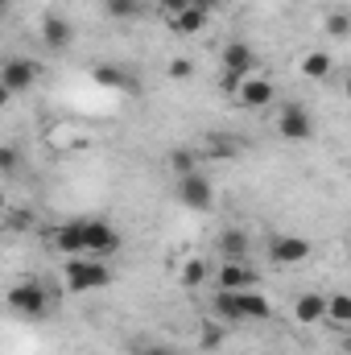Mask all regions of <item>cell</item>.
I'll return each instance as SVG.
<instances>
[{"mask_svg":"<svg viewBox=\"0 0 351 355\" xmlns=\"http://www.w3.org/2000/svg\"><path fill=\"white\" fill-rule=\"evenodd\" d=\"M219 67H223V91H236L240 87V79H248V75H257V50L248 46V42H228L223 50H219Z\"/></svg>","mask_w":351,"mask_h":355,"instance_id":"obj_3","label":"cell"},{"mask_svg":"<svg viewBox=\"0 0 351 355\" xmlns=\"http://www.w3.org/2000/svg\"><path fill=\"white\" fill-rule=\"evenodd\" d=\"M112 281H116L112 265L99 257H67L62 261V285L71 293H95V289H108Z\"/></svg>","mask_w":351,"mask_h":355,"instance_id":"obj_2","label":"cell"},{"mask_svg":"<svg viewBox=\"0 0 351 355\" xmlns=\"http://www.w3.org/2000/svg\"><path fill=\"white\" fill-rule=\"evenodd\" d=\"M137 355H178L170 343H145V347H137Z\"/></svg>","mask_w":351,"mask_h":355,"instance_id":"obj_29","label":"cell"},{"mask_svg":"<svg viewBox=\"0 0 351 355\" xmlns=\"http://www.w3.org/2000/svg\"><path fill=\"white\" fill-rule=\"evenodd\" d=\"M42 42L62 54V50L75 46V25H71L62 12H46V17H42Z\"/></svg>","mask_w":351,"mask_h":355,"instance_id":"obj_13","label":"cell"},{"mask_svg":"<svg viewBox=\"0 0 351 355\" xmlns=\"http://www.w3.org/2000/svg\"><path fill=\"white\" fill-rule=\"evenodd\" d=\"M207 277H211V265H207L203 257H186V261L178 265V281H182V289H198Z\"/></svg>","mask_w":351,"mask_h":355,"instance_id":"obj_19","label":"cell"},{"mask_svg":"<svg viewBox=\"0 0 351 355\" xmlns=\"http://www.w3.org/2000/svg\"><path fill=\"white\" fill-rule=\"evenodd\" d=\"M190 0H157V8H162V17H174V12H182Z\"/></svg>","mask_w":351,"mask_h":355,"instance_id":"obj_30","label":"cell"},{"mask_svg":"<svg viewBox=\"0 0 351 355\" xmlns=\"http://www.w3.org/2000/svg\"><path fill=\"white\" fill-rule=\"evenodd\" d=\"M8 103H12V91L4 87V83H0V112H4V107H8Z\"/></svg>","mask_w":351,"mask_h":355,"instance_id":"obj_31","label":"cell"},{"mask_svg":"<svg viewBox=\"0 0 351 355\" xmlns=\"http://www.w3.org/2000/svg\"><path fill=\"white\" fill-rule=\"evenodd\" d=\"M120 244H124V236H120L108 219H83V252H87V257L108 261V257L120 252Z\"/></svg>","mask_w":351,"mask_h":355,"instance_id":"obj_5","label":"cell"},{"mask_svg":"<svg viewBox=\"0 0 351 355\" xmlns=\"http://www.w3.org/2000/svg\"><path fill=\"white\" fill-rule=\"evenodd\" d=\"M170 170H174V178H182V174H198V153L194 149H174L170 153Z\"/></svg>","mask_w":351,"mask_h":355,"instance_id":"obj_22","label":"cell"},{"mask_svg":"<svg viewBox=\"0 0 351 355\" xmlns=\"http://www.w3.org/2000/svg\"><path fill=\"white\" fill-rule=\"evenodd\" d=\"M4 223H8L12 232H29V227H33V211H29V207H8V211H4Z\"/></svg>","mask_w":351,"mask_h":355,"instance_id":"obj_25","label":"cell"},{"mask_svg":"<svg viewBox=\"0 0 351 355\" xmlns=\"http://www.w3.org/2000/svg\"><path fill=\"white\" fill-rule=\"evenodd\" d=\"M91 79H95V87H103V91H124V95H137L141 91V83L132 79V71L128 67H116V62L91 67Z\"/></svg>","mask_w":351,"mask_h":355,"instance_id":"obj_12","label":"cell"},{"mask_svg":"<svg viewBox=\"0 0 351 355\" xmlns=\"http://www.w3.org/2000/svg\"><path fill=\"white\" fill-rule=\"evenodd\" d=\"M323 322H335V327H351V297H348V293H331V297H327Z\"/></svg>","mask_w":351,"mask_h":355,"instance_id":"obj_21","label":"cell"},{"mask_svg":"<svg viewBox=\"0 0 351 355\" xmlns=\"http://www.w3.org/2000/svg\"><path fill=\"white\" fill-rule=\"evenodd\" d=\"M174 194H178V202H182L186 211H211V202H215V186H211L207 174L174 178Z\"/></svg>","mask_w":351,"mask_h":355,"instance_id":"obj_6","label":"cell"},{"mask_svg":"<svg viewBox=\"0 0 351 355\" xmlns=\"http://www.w3.org/2000/svg\"><path fill=\"white\" fill-rule=\"evenodd\" d=\"M4 211H8V194L0 190V215H4Z\"/></svg>","mask_w":351,"mask_h":355,"instance_id":"obj_32","label":"cell"},{"mask_svg":"<svg viewBox=\"0 0 351 355\" xmlns=\"http://www.w3.org/2000/svg\"><path fill=\"white\" fill-rule=\"evenodd\" d=\"M166 75H170L174 83H186V79H194V62H190V58H170Z\"/></svg>","mask_w":351,"mask_h":355,"instance_id":"obj_27","label":"cell"},{"mask_svg":"<svg viewBox=\"0 0 351 355\" xmlns=\"http://www.w3.org/2000/svg\"><path fill=\"white\" fill-rule=\"evenodd\" d=\"M25 166V157H21V145H0V174H17Z\"/></svg>","mask_w":351,"mask_h":355,"instance_id":"obj_24","label":"cell"},{"mask_svg":"<svg viewBox=\"0 0 351 355\" xmlns=\"http://www.w3.org/2000/svg\"><path fill=\"white\" fill-rule=\"evenodd\" d=\"M207 21H211V12H207V8H198V4H186L182 12L166 17L170 33H178V37H198V33L207 29Z\"/></svg>","mask_w":351,"mask_h":355,"instance_id":"obj_15","label":"cell"},{"mask_svg":"<svg viewBox=\"0 0 351 355\" xmlns=\"http://www.w3.org/2000/svg\"><path fill=\"white\" fill-rule=\"evenodd\" d=\"M232 95H236V99H240L244 107H252V112H261V107H268V103L277 99V87H273V79H268V75H261V71H257V75H248V79H240V87L232 91Z\"/></svg>","mask_w":351,"mask_h":355,"instance_id":"obj_11","label":"cell"},{"mask_svg":"<svg viewBox=\"0 0 351 355\" xmlns=\"http://www.w3.org/2000/svg\"><path fill=\"white\" fill-rule=\"evenodd\" d=\"M327 33H331L335 42L351 37V17H348V12H331V17H327Z\"/></svg>","mask_w":351,"mask_h":355,"instance_id":"obj_26","label":"cell"},{"mask_svg":"<svg viewBox=\"0 0 351 355\" xmlns=\"http://www.w3.org/2000/svg\"><path fill=\"white\" fill-rule=\"evenodd\" d=\"M298 71H302V79H314V83H323V79H331L335 75V58L327 54V50H306L302 58H298Z\"/></svg>","mask_w":351,"mask_h":355,"instance_id":"obj_17","label":"cell"},{"mask_svg":"<svg viewBox=\"0 0 351 355\" xmlns=\"http://www.w3.org/2000/svg\"><path fill=\"white\" fill-rule=\"evenodd\" d=\"M4 302H8V310L12 314H21V318H46L50 314V289L42 285V281H17L8 293H4Z\"/></svg>","mask_w":351,"mask_h":355,"instance_id":"obj_4","label":"cell"},{"mask_svg":"<svg viewBox=\"0 0 351 355\" xmlns=\"http://www.w3.org/2000/svg\"><path fill=\"white\" fill-rule=\"evenodd\" d=\"M37 79H42V67L33 62V58H21V54H12V58H4L0 62V83L12 91V95H25V91L37 87Z\"/></svg>","mask_w":351,"mask_h":355,"instance_id":"obj_7","label":"cell"},{"mask_svg":"<svg viewBox=\"0 0 351 355\" xmlns=\"http://www.w3.org/2000/svg\"><path fill=\"white\" fill-rule=\"evenodd\" d=\"M215 277V289H223V293H240V289H257V268L248 265V261H219V268L211 272Z\"/></svg>","mask_w":351,"mask_h":355,"instance_id":"obj_8","label":"cell"},{"mask_svg":"<svg viewBox=\"0 0 351 355\" xmlns=\"http://www.w3.org/2000/svg\"><path fill=\"white\" fill-rule=\"evenodd\" d=\"M198 347L203 352H219L223 347V327L211 318V322H203V331H198Z\"/></svg>","mask_w":351,"mask_h":355,"instance_id":"obj_23","label":"cell"},{"mask_svg":"<svg viewBox=\"0 0 351 355\" xmlns=\"http://www.w3.org/2000/svg\"><path fill=\"white\" fill-rule=\"evenodd\" d=\"M50 248H54L58 257H87V252H83V219L58 223L54 236H50Z\"/></svg>","mask_w":351,"mask_h":355,"instance_id":"obj_14","label":"cell"},{"mask_svg":"<svg viewBox=\"0 0 351 355\" xmlns=\"http://www.w3.org/2000/svg\"><path fill=\"white\" fill-rule=\"evenodd\" d=\"M215 248H219L223 261H248V252H252V236H248L244 227H223L219 240H215Z\"/></svg>","mask_w":351,"mask_h":355,"instance_id":"obj_16","label":"cell"},{"mask_svg":"<svg viewBox=\"0 0 351 355\" xmlns=\"http://www.w3.org/2000/svg\"><path fill=\"white\" fill-rule=\"evenodd\" d=\"M145 8H149V0H103V17H112V21H137V17H145Z\"/></svg>","mask_w":351,"mask_h":355,"instance_id":"obj_20","label":"cell"},{"mask_svg":"<svg viewBox=\"0 0 351 355\" xmlns=\"http://www.w3.org/2000/svg\"><path fill=\"white\" fill-rule=\"evenodd\" d=\"M4 12H8V0H0V17H4Z\"/></svg>","mask_w":351,"mask_h":355,"instance_id":"obj_33","label":"cell"},{"mask_svg":"<svg viewBox=\"0 0 351 355\" xmlns=\"http://www.w3.org/2000/svg\"><path fill=\"white\" fill-rule=\"evenodd\" d=\"M310 252H314V244H310L306 236H273V240H268V261L281 265V268L310 261Z\"/></svg>","mask_w":351,"mask_h":355,"instance_id":"obj_9","label":"cell"},{"mask_svg":"<svg viewBox=\"0 0 351 355\" xmlns=\"http://www.w3.org/2000/svg\"><path fill=\"white\" fill-rule=\"evenodd\" d=\"M215 318L223 322H268L273 318V302L261 289H240V293H223L215 289Z\"/></svg>","mask_w":351,"mask_h":355,"instance_id":"obj_1","label":"cell"},{"mask_svg":"<svg viewBox=\"0 0 351 355\" xmlns=\"http://www.w3.org/2000/svg\"><path fill=\"white\" fill-rule=\"evenodd\" d=\"M277 132H281L285 141H310V137H314V120H310V112H306L302 103H285V107L277 112Z\"/></svg>","mask_w":351,"mask_h":355,"instance_id":"obj_10","label":"cell"},{"mask_svg":"<svg viewBox=\"0 0 351 355\" xmlns=\"http://www.w3.org/2000/svg\"><path fill=\"white\" fill-rule=\"evenodd\" d=\"M207 153H211V157H236V141H228V137H223V141L211 137V149H207Z\"/></svg>","mask_w":351,"mask_h":355,"instance_id":"obj_28","label":"cell"},{"mask_svg":"<svg viewBox=\"0 0 351 355\" xmlns=\"http://www.w3.org/2000/svg\"><path fill=\"white\" fill-rule=\"evenodd\" d=\"M323 310H327V293H302V297L293 302V322L318 327V322H323Z\"/></svg>","mask_w":351,"mask_h":355,"instance_id":"obj_18","label":"cell"}]
</instances>
